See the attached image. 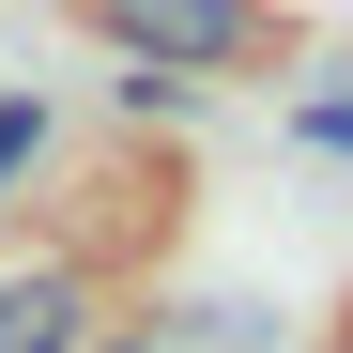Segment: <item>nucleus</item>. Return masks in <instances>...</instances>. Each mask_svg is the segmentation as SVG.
<instances>
[{
  "mask_svg": "<svg viewBox=\"0 0 353 353\" xmlns=\"http://www.w3.org/2000/svg\"><path fill=\"white\" fill-rule=\"evenodd\" d=\"M92 323H108L92 261H16V276H0V353H77Z\"/></svg>",
  "mask_w": 353,
  "mask_h": 353,
  "instance_id": "obj_2",
  "label": "nucleus"
},
{
  "mask_svg": "<svg viewBox=\"0 0 353 353\" xmlns=\"http://www.w3.org/2000/svg\"><path fill=\"white\" fill-rule=\"evenodd\" d=\"M77 353H169V338H108V323H92V338H77Z\"/></svg>",
  "mask_w": 353,
  "mask_h": 353,
  "instance_id": "obj_5",
  "label": "nucleus"
},
{
  "mask_svg": "<svg viewBox=\"0 0 353 353\" xmlns=\"http://www.w3.org/2000/svg\"><path fill=\"white\" fill-rule=\"evenodd\" d=\"M77 16L123 46V62H169V77H246V62L292 46L276 0H77Z\"/></svg>",
  "mask_w": 353,
  "mask_h": 353,
  "instance_id": "obj_1",
  "label": "nucleus"
},
{
  "mask_svg": "<svg viewBox=\"0 0 353 353\" xmlns=\"http://www.w3.org/2000/svg\"><path fill=\"white\" fill-rule=\"evenodd\" d=\"M31 154H46V108H31V92H0V200L31 185Z\"/></svg>",
  "mask_w": 353,
  "mask_h": 353,
  "instance_id": "obj_3",
  "label": "nucleus"
},
{
  "mask_svg": "<svg viewBox=\"0 0 353 353\" xmlns=\"http://www.w3.org/2000/svg\"><path fill=\"white\" fill-rule=\"evenodd\" d=\"M292 139H307V154H353V92H307V108H292Z\"/></svg>",
  "mask_w": 353,
  "mask_h": 353,
  "instance_id": "obj_4",
  "label": "nucleus"
}]
</instances>
